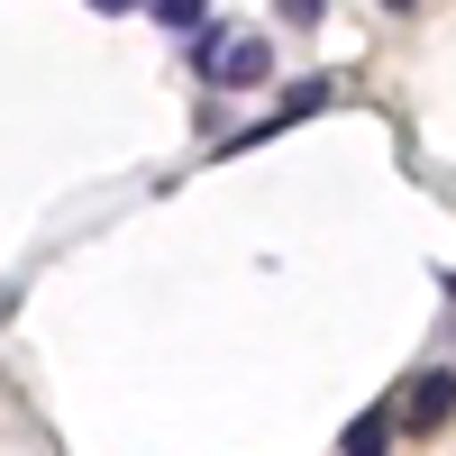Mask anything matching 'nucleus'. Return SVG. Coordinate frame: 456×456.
<instances>
[{
  "instance_id": "obj_3",
  "label": "nucleus",
  "mask_w": 456,
  "mask_h": 456,
  "mask_svg": "<svg viewBox=\"0 0 456 456\" xmlns=\"http://www.w3.org/2000/svg\"><path fill=\"white\" fill-rule=\"evenodd\" d=\"M329 92H338L329 73H301V83H292V92L274 101V128H292V119H311V110H329Z\"/></svg>"
},
{
  "instance_id": "obj_5",
  "label": "nucleus",
  "mask_w": 456,
  "mask_h": 456,
  "mask_svg": "<svg viewBox=\"0 0 456 456\" xmlns=\"http://www.w3.org/2000/svg\"><path fill=\"white\" fill-rule=\"evenodd\" d=\"M384 438H393V411H365V420L347 429V456H384Z\"/></svg>"
},
{
  "instance_id": "obj_4",
  "label": "nucleus",
  "mask_w": 456,
  "mask_h": 456,
  "mask_svg": "<svg viewBox=\"0 0 456 456\" xmlns=\"http://www.w3.org/2000/svg\"><path fill=\"white\" fill-rule=\"evenodd\" d=\"M146 10H156L165 28H183V37H201V28H210V0H146Z\"/></svg>"
},
{
  "instance_id": "obj_6",
  "label": "nucleus",
  "mask_w": 456,
  "mask_h": 456,
  "mask_svg": "<svg viewBox=\"0 0 456 456\" xmlns=\"http://www.w3.org/2000/svg\"><path fill=\"white\" fill-rule=\"evenodd\" d=\"M283 19H292V28H311V19H320V0H283Z\"/></svg>"
},
{
  "instance_id": "obj_2",
  "label": "nucleus",
  "mask_w": 456,
  "mask_h": 456,
  "mask_svg": "<svg viewBox=\"0 0 456 456\" xmlns=\"http://www.w3.org/2000/svg\"><path fill=\"white\" fill-rule=\"evenodd\" d=\"M447 420H456V374H447V365H429L420 384H411V411H402V429H420V438H429V429H447Z\"/></svg>"
},
{
  "instance_id": "obj_7",
  "label": "nucleus",
  "mask_w": 456,
  "mask_h": 456,
  "mask_svg": "<svg viewBox=\"0 0 456 456\" xmlns=\"http://www.w3.org/2000/svg\"><path fill=\"white\" fill-rule=\"evenodd\" d=\"M92 10H110V19H128V10H137V0H92Z\"/></svg>"
},
{
  "instance_id": "obj_8",
  "label": "nucleus",
  "mask_w": 456,
  "mask_h": 456,
  "mask_svg": "<svg viewBox=\"0 0 456 456\" xmlns=\"http://www.w3.org/2000/svg\"><path fill=\"white\" fill-rule=\"evenodd\" d=\"M384 10H411V0H384Z\"/></svg>"
},
{
  "instance_id": "obj_1",
  "label": "nucleus",
  "mask_w": 456,
  "mask_h": 456,
  "mask_svg": "<svg viewBox=\"0 0 456 456\" xmlns=\"http://www.w3.org/2000/svg\"><path fill=\"white\" fill-rule=\"evenodd\" d=\"M183 64H192L210 92H256L265 73H274V46H265V37H228V28H201L192 46H183Z\"/></svg>"
}]
</instances>
